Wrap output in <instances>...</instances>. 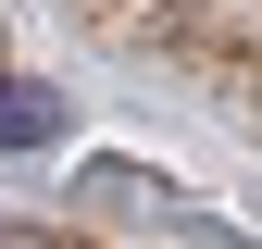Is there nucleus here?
I'll list each match as a JSON object with an SVG mask.
<instances>
[{
	"instance_id": "1",
	"label": "nucleus",
	"mask_w": 262,
	"mask_h": 249,
	"mask_svg": "<svg viewBox=\"0 0 262 249\" xmlns=\"http://www.w3.org/2000/svg\"><path fill=\"white\" fill-rule=\"evenodd\" d=\"M38 137H62V100L25 87V75H0V150H38Z\"/></svg>"
},
{
	"instance_id": "2",
	"label": "nucleus",
	"mask_w": 262,
	"mask_h": 249,
	"mask_svg": "<svg viewBox=\"0 0 262 249\" xmlns=\"http://www.w3.org/2000/svg\"><path fill=\"white\" fill-rule=\"evenodd\" d=\"M0 249H62V237H38V225H0Z\"/></svg>"
}]
</instances>
